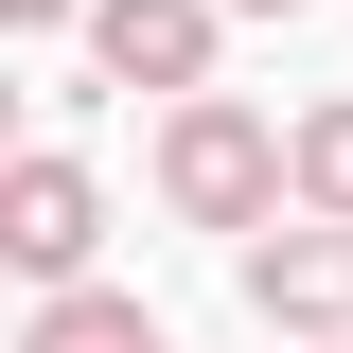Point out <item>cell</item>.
I'll return each mask as SVG.
<instances>
[{
	"label": "cell",
	"instance_id": "3",
	"mask_svg": "<svg viewBox=\"0 0 353 353\" xmlns=\"http://www.w3.org/2000/svg\"><path fill=\"white\" fill-rule=\"evenodd\" d=\"M230 283H248V318L283 353H336L353 336V230H318V212H283L265 248H230Z\"/></svg>",
	"mask_w": 353,
	"mask_h": 353
},
{
	"label": "cell",
	"instance_id": "5",
	"mask_svg": "<svg viewBox=\"0 0 353 353\" xmlns=\"http://www.w3.org/2000/svg\"><path fill=\"white\" fill-rule=\"evenodd\" d=\"M283 212H318V230H353V88L283 124Z\"/></svg>",
	"mask_w": 353,
	"mask_h": 353
},
{
	"label": "cell",
	"instance_id": "9",
	"mask_svg": "<svg viewBox=\"0 0 353 353\" xmlns=\"http://www.w3.org/2000/svg\"><path fill=\"white\" fill-rule=\"evenodd\" d=\"M159 353H176V336H159Z\"/></svg>",
	"mask_w": 353,
	"mask_h": 353
},
{
	"label": "cell",
	"instance_id": "10",
	"mask_svg": "<svg viewBox=\"0 0 353 353\" xmlns=\"http://www.w3.org/2000/svg\"><path fill=\"white\" fill-rule=\"evenodd\" d=\"M336 353H353V336H336Z\"/></svg>",
	"mask_w": 353,
	"mask_h": 353
},
{
	"label": "cell",
	"instance_id": "8",
	"mask_svg": "<svg viewBox=\"0 0 353 353\" xmlns=\"http://www.w3.org/2000/svg\"><path fill=\"white\" fill-rule=\"evenodd\" d=\"M230 18H301V0H230Z\"/></svg>",
	"mask_w": 353,
	"mask_h": 353
},
{
	"label": "cell",
	"instance_id": "4",
	"mask_svg": "<svg viewBox=\"0 0 353 353\" xmlns=\"http://www.w3.org/2000/svg\"><path fill=\"white\" fill-rule=\"evenodd\" d=\"M212 36H230V0H106V18H88V71L194 106V88H212Z\"/></svg>",
	"mask_w": 353,
	"mask_h": 353
},
{
	"label": "cell",
	"instance_id": "6",
	"mask_svg": "<svg viewBox=\"0 0 353 353\" xmlns=\"http://www.w3.org/2000/svg\"><path fill=\"white\" fill-rule=\"evenodd\" d=\"M18 353H159V318H141L124 283H71V301H36V318H18Z\"/></svg>",
	"mask_w": 353,
	"mask_h": 353
},
{
	"label": "cell",
	"instance_id": "1",
	"mask_svg": "<svg viewBox=\"0 0 353 353\" xmlns=\"http://www.w3.org/2000/svg\"><path fill=\"white\" fill-rule=\"evenodd\" d=\"M159 212H176V230H230V248H265V230H283V124H265V106H230V88L159 106Z\"/></svg>",
	"mask_w": 353,
	"mask_h": 353
},
{
	"label": "cell",
	"instance_id": "7",
	"mask_svg": "<svg viewBox=\"0 0 353 353\" xmlns=\"http://www.w3.org/2000/svg\"><path fill=\"white\" fill-rule=\"evenodd\" d=\"M106 0H0V36H88Z\"/></svg>",
	"mask_w": 353,
	"mask_h": 353
},
{
	"label": "cell",
	"instance_id": "2",
	"mask_svg": "<svg viewBox=\"0 0 353 353\" xmlns=\"http://www.w3.org/2000/svg\"><path fill=\"white\" fill-rule=\"evenodd\" d=\"M88 248H106V176H88L71 141H18V159H0V265H18L36 301H71Z\"/></svg>",
	"mask_w": 353,
	"mask_h": 353
}]
</instances>
